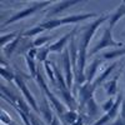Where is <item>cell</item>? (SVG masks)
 I'll use <instances>...</instances> for the list:
<instances>
[{
  "instance_id": "obj_8",
  "label": "cell",
  "mask_w": 125,
  "mask_h": 125,
  "mask_svg": "<svg viewBox=\"0 0 125 125\" xmlns=\"http://www.w3.org/2000/svg\"><path fill=\"white\" fill-rule=\"evenodd\" d=\"M40 111L43 113V116H44L45 121L50 125L51 121L54 120V115H53V113H51L50 104L48 101V98L45 96V94L43 95V100H41V103H40Z\"/></svg>"
},
{
  "instance_id": "obj_4",
  "label": "cell",
  "mask_w": 125,
  "mask_h": 125,
  "mask_svg": "<svg viewBox=\"0 0 125 125\" xmlns=\"http://www.w3.org/2000/svg\"><path fill=\"white\" fill-rule=\"evenodd\" d=\"M123 101H124V95H123V93L116 94V100H115V103H114L113 108H111L103 118H100L96 123H94L93 125H104L106 121H109L110 119H114V118L116 116V114H118V111H119V108H120V105H121Z\"/></svg>"
},
{
  "instance_id": "obj_10",
  "label": "cell",
  "mask_w": 125,
  "mask_h": 125,
  "mask_svg": "<svg viewBox=\"0 0 125 125\" xmlns=\"http://www.w3.org/2000/svg\"><path fill=\"white\" fill-rule=\"evenodd\" d=\"M119 76H120V73H118V74L114 76L113 79H110L108 83H105V84H104V88H105L108 95L114 96V95H115V94L118 93L116 85H118V79H119Z\"/></svg>"
},
{
  "instance_id": "obj_17",
  "label": "cell",
  "mask_w": 125,
  "mask_h": 125,
  "mask_svg": "<svg viewBox=\"0 0 125 125\" xmlns=\"http://www.w3.org/2000/svg\"><path fill=\"white\" fill-rule=\"evenodd\" d=\"M50 53V50H49V46H45V48H41L39 51H38V54H36V59L40 60V61H46V56L48 54Z\"/></svg>"
},
{
  "instance_id": "obj_12",
  "label": "cell",
  "mask_w": 125,
  "mask_h": 125,
  "mask_svg": "<svg viewBox=\"0 0 125 125\" xmlns=\"http://www.w3.org/2000/svg\"><path fill=\"white\" fill-rule=\"evenodd\" d=\"M123 15H125V3H121L120 6L115 10V13H114L113 15H110V18H109V26L113 29L114 26H115V24L118 23V20Z\"/></svg>"
},
{
  "instance_id": "obj_25",
  "label": "cell",
  "mask_w": 125,
  "mask_h": 125,
  "mask_svg": "<svg viewBox=\"0 0 125 125\" xmlns=\"http://www.w3.org/2000/svg\"><path fill=\"white\" fill-rule=\"evenodd\" d=\"M120 115H121V116L125 119V93H124V101H123V109H121Z\"/></svg>"
},
{
  "instance_id": "obj_19",
  "label": "cell",
  "mask_w": 125,
  "mask_h": 125,
  "mask_svg": "<svg viewBox=\"0 0 125 125\" xmlns=\"http://www.w3.org/2000/svg\"><path fill=\"white\" fill-rule=\"evenodd\" d=\"M50 62L49 61H45V70H46V73H48V76H49V79H50V81L53 83V84L56 86V78H55V75L53 74V71L54 70H51V68H50Z\"/></svg>"
},
{
  "instance_id": "obj_5",
  "label": "cell",
  "mask_w": 125,
  "mask_h": 125,
  "mask_svg": "<svg viewBox=\"0 0 125 125\" xmlns=\"http://www.w3.org/2000/svg\"><path fill=\"white\" fill-rule=\"evenodd\" d=\"M14 80H15V83L18 84V86L20 88V90H21V93L24 94V96L26 98V100L29 101V104L31 105V108H33L35 111H39L40 109L38 108V105H36V101H35V99H34V96L30 94V91H29V89H28V86L25 85V83H24V79H23V76L19 74V73H15V78H14Z\"/></svg>"
},
{
  "instance_id": "obj_18",
  "label": "cell",
  "mask_w": 125,
  "mask_h": 125,
  "mask_svg": "<svg viewBox=\"0 0 125 125\" xmlns=\"http://www.w3.org/2000/svg\"><path fill=\"white\" fill-rule=\"evenodd\" d=\"M56 35H50V36H44V38H39V39H36L34 43H33V45L34 46H41V45H44V44H46V43H49L50 40H53L54 38H55Z\"/></svg>"
},
{
  "instance_id": "obj_13",
  "label": "cell",
  "mask_w": 125,
  "mask_h": 125,
  "mask_svg": "<svg viewBox=\"0 0 125 125\" xmlns=\"http://www.w3.org/2000/svg\"><path fill=\"white\" fill-rule=\"evenodd\" d=\"M100 64H101V59L100 58H98L95 61L93 62V64L88 68V71L85 73V76H86V83H93V78H94V75H95V73H96V70H98V68L100 66Z\"/></svg>"
},
{
  "instance_id": "obj_6",
  "label": "cell",
  "mask_w": 125,
  "mask_h": 125,
  "mask_svg": "<svg viewBox=\"0 0 125 125\" xmlns=\"http://www.w3.org/2000/svg\"><path fill=\"white\" fill-rule=\"evenodd\" d=\"M71 59H70V53L69 50H64L62 54V64H64V69H65V78H66V85L70 89L73 86V71H71Z\"/></svg>"
},
{
  "instance_id": "obj_15",
  "label": "cell",
  "mask_w": 125,
  "mask_h": 125,
  "mask_svg": "<svg viewBox=\"0 0 125 125\" xmlns=\"http://www.w3.org/2000/svg\"><path fill=\"white\" fill-rule=\"evenodd\" d=\"M26 62H28V66L30 69V75L33 79H36V75H38V69H36V65H35V62H34V59L33 58H30L26 55Z\"/></svg>"
},
{
  "instance_id": "obj_14",
  "label": "cell",
  "mask_w": 125,
  "mask_h": 125,
  "mask_svg": "<svg viewBox=\"0 0 125 125\" xmlns=\"http://www.w3.org/2000/svg\"><path fill=\"white\" fill-rule=\"evenodd\" d=\"M70 38H71V33H70V34H66L65 36H62L61 39H59V40L56 41V43L49 45V50H50V51H56V53H59V51H61V50H62L64 45L66 44L68 39H70Z\"/></svg>"
},
{
  "instance_id": "obj_3",
  "label": "cell",
  "mask_w": 125,
  "mask_h": 125,
  "mask_svg": "<svg viewBox=\"0 0 125 125\" xmlns=\"http://www.w3.org/2000/svg\"><path fill=\"white\" fill-rule=\"evenodd\" d=\"M109 46H118V48H121V46H123L121 43H118V41H115V40L113 39V35H111V28H110V26L105 28V31H104V35H103L101 40L96 44V46L89 53V56L95 55L96 53H99L100 50H103L104 48H109Z\"/></svg>"
},
{
  "instance_id": "obj_26",
  "label": "cell",
  "mask_w": 125,
  "mask_h": 125,
  "mask_svg": "<svg viewBox=\"0 0 125 125\" xmlns=\"http://www.w3.org/2000/svg\"><path fill=\"white\" fill-rule=\"evenodd\" d=\"M50 125H60V124H59V120H58V118H56V116H54V120L51 121V124H50Z\"/></svg>"
},
{
  "instance_id": "obj_16",
  "label": "cell",
  "mask_w": 125,
  "mask_h": 125,
  "mask_svg": "<svg viewBox=\"0 0 125 125\" xmlns=\"http://www.w3.org/2000/svg\"><path fill=\"white\" fill-rule=\"evenodd\" d=\"M125 54V48L123 49H119V50H115V51H110V53H105L103 55V58L105 59V60H114V59H116L118 56Z\"/></svg>"
},
{
  "instance_id": "obj_20",
  "label": "cell",
  "mask_w": 125,
  "mask_h": 125,
  "mask_svg": "<svg viewBox=\"0 0 125 125\" xmlns=\"http://www.w3.org/2000/svg\"><path fill=\"white\" fill-rule=\"evenodd\" d=\"M19 35V33H11V34H4L3 35V38H1V45H3V48H5L6 46V43L8 41H11L10 39H13V38H15V36H18Z\"/></svg>"
},
{
  "instance_id": "obj_24",
  "label": "cell",
  "mask_w": 125,
  "mask_h": 125,
  "mask_svg": "<svg viewBox=\"0 0 125 125\" xmlns=\"http://www.w3.org/2000/svg\"><path fill=\"white\" fill-rule=\"evenodd\" d=\"M111 125H125V119L120 115L116 120H115V123H114V124H111Z\"/></svg>"
},
{
  "instance_id": "obj_21",
  "label": "cell",
  "mask_w": 125,
  "mask_h": 125,
  "mask_svg": "<svg viewBox=\"0 0 125 125\" xmlns=\"http://www.w3.org/2000/svg\"><path fill=\"white\" fill-rule=\"evenodd\" d=\"M1 75H3L6 80H9V81H10V80H14V78H15V74H13L11 71H9V73H8L6 69H5V66L1 68Z\"/></svg>"
},
{
  "instance_id": "obj_9",
  "label": "cell",
  "mask_w": 125,
  "mask_h": 125,
  "mask_svg": "<svg viewBox=\"0 0 125 125\" xmlns=\"http://www.w3.org/2000/svg\"><path fill=\"white\" fill-rule=\"evenodd\" d=\"M118 64H119L118 61L113 62V64H110V65H109V66H108V68L105 69V71H104V73H103V74H101L100 76H98V78H96V80H95V81H93V84L95 85L96 88H98L99 85H101L105 81V79H106V78H108V76H109V75L111 74L113 71H114V69H115V68L118 66Z\"/></svg>"
},
{
  "instance_id": "obj_11",
  "label": "cell",
  "mask_w": 125,
  "mask_h": 125,
  "mask_svg": "<svg viewBox=\"0 0 125 125\" xmlns=\"http://www.w3.org/2000/svg\"><path fill=\"white\" fill-rule=\"evenodd\" d=\"M23 36H24V31L21 30L19 33V35L14 39V41L13 43H10L8 46H5V48H3V51H4V55L5 56H8V58H10V55H11L13 53H14V50L16 49V46H18V44L21 41V39H23Z\"/></svg>"
},
{
  "instance_id": "obj_1",
  "label": "cell",
  "mask_w": 125,
  "mask_h": 125,
  "mask_svg": "<svg viewBox=\"0 0 125 125\" xmlns=\"http://www.w3.org/2000/svg\"><path fill=\"white\" fill-rule=\"evenodd\" d=\"M96 14H80V15H71V16H65V18H61V19H49L45 20L44 23L39 24L38 26L33 28V29H29L26 31H24V36H33L36 35L39 33L44 30H53L59 25H65V24H73V23H79L83 21V20H86L90 18H95Z\"/></svg>"
},
{
  "instance_id": "obj_2",
  "label": "cell",
  "mask_w": 125,
  "mask_h": 125,
  "mask_svg": "<svg viewBox=\"0 0 125 125\" xmlns=\"http://www.w3.org/2000/svg\"><path fill=\"white\" fill-rule=\"evenodd\" d=\"M51 4H53V3H50V1H46V3H31V5H29V8H26V9L21 10V11L14 14L13 16H10L6 21L1 23V28H4V26H6L9 24H11V23H15V21H18V20H21V19L31 15L33 13H35L36 10H40V9H43L45 6H49Z\"/></svg>"
},
{
  "instance_id": "obj_7",
  "label": "cell",
  "mask_w": 125,
  "mask_h": 125,
  "mask_svg": "<svg viewBox=\"0 0 125 125\" xmlns=\"http://www.w3.org/2000/svg\"><path fill=\"white\" fill-rule=\"evenodd\" d=\"M79 3H80V0H71V1H70V0H68V1H60V3H56L55 6L51 9V10H49V11H48L46 18L55 16V15H58L59 13L64 11L66 8L73 6V5H76V4H79Z\"/></svg>"
},
{
  "instance_id": "obj_22",
  "label": "cell",
  "mask_w": 125,
  "mask_h": 125,
  "mask_svg": "<svg viewBox=\"0 0 125 125\" xmlns=\"http://www.w3.org/2000/svg\"><path fill=\"white\" fill-rule=\"evenodd\" d=\"M114 103H115V101H114V100H113V99L110 98V100H108V101H106L105 104H103V110L108 113V111H109V110H110V109L113 108Z\"/></svg>"
},
{
  "instance_id": "obj_23",
  "label": "cell",
  "mask_w": 125,
  "mask_h": 125,
  "mask_svg": "<svg viewBox=\"0 0 125 125\" xmlns=\"http://www.w3.org/2000/svg\"><path fill=\"white\" fill-rule=\"evenodd\" d=\"M29 119H30L31 125H43V124H41V121L38 119V116H36V115H34L33 113H31L30 115H29Z\"/></svg>"
}]
</instances>
